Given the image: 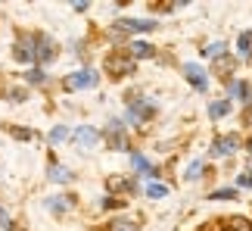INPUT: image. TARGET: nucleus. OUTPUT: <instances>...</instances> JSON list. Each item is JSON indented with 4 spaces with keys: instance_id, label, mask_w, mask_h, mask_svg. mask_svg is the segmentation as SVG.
<instances>
[{
    "instance_id": "nucleus-1",
    "label": "nucleus",
    "mask_w": 252,
    "mask_h": 231,
    "mask_svg": "<svg viewBox=\"0 0 252 231\" xmlns=\"http://www.w3.org/2000/svg\"><path fill=\"white\" fill-rule=\"evenodd\" d=\"M96 81H100V75L94 69H81V72H72L69 78H65V88L69 91H84V88H94Z\"/></svg>"
},
{
    "instance_id": "nucleus-2",
    "label": "nucleus",
    "mask_w": 252,
    "mask_h": 231,
    "mask_svg": "<svg viewBox=\"0 0 252 231\" xmlns=\"http://www.w3.org/2000/svg\"><path fill=\"white\" fill-rule=\"evenodd\" d=\"M240 147V138L237 134H224V138H215L212 141V153H218V156H227V153H234Z\"/></svg>"
},
{
    "instance_id": "nucleus-3",
    "label": "nucleus",
    "mask_w": 252,
    "mask_h": 231,
    "mask_svg": "<svg viewBox=\"0 0 252 231\" xmlns=\"http://www.w3.org/2000/svg\"><path fill=\"white\" fill-rule=\"evenodd\" d=\"M119 32H153L156 22L153 19H122V22H115Z\"/></svg>"
},
{
    "instance_id": "nucleus-4",
    "label": "nucleus",
    "mask_w": 252,
    "mask_h": 231,
    "mask_svg": "<svg viewBox=\"0 0 252 231\" xmlns=\"http://www.w3.org/2000/svg\"><path fill=\"white\" fill-rule=\"evenodd\" d=\"M184 72H187V81L193 84V88H199V91H202V88H206V84H209V81H206V72H202L199 66H187V69H184Z\"/></svg>"
},
{
    "instance_id": "nucleus-5",
    "label": "nucleus",
    "mask_w": 252,
    "mask_h": 231,
    "mask_svg": "<svg viewBox=\"0 0 252 231\" xmlns=\"http://www.w3.org/2000/svg\"><path fill=\"white\" fill-rule=\"evenodd\" d=\"M34 56L47 63V60H53V56H56V50H53V44L47 41V38H37V53H34Z\"/></svg>"
},
{
    "instance_id": "nucleus-6",
    "label": "nucleus",
    "mask_w": 252,
    "mask_h": 231,
    "mask_svg": "<svg viewBox=\"0 0 252 231\" xmlns=\"http://www.w3.org/2000/svg\"><path fill=\"white\" fill-rule=\"evenodd\" d=\"M75 138H78L84 147H94V144L100 141V134H96L94 128H78V131H75Z\"/></svg>"
},
{
    "instance_id": "nucleus-7",
    "label": "nucleus",
    "mask_w": 252,
    "mask_h": 231,
    "mask_svg": "<svg viewBox=\"0 0 252 231\" xmlns=\"http://www.w3.org/2000/svg\"><path fill=\"white\" fill-rule=\"evenodd\" d=\"M109 72H122V75H131L134 72V63L131 60H115V56H112V60H109Z\"/></svg>"
},
{
    "instance_id": "nucleus-8",
    "label": "nucleus",
    "mask_w": 252,
    "mask_h": 231,
    "mask_svg": "<svg viewBox=\"0 0 252 231\" xmlns=\"http://www.w3.org/2000/svg\"><path fill=\"white\" fill-rule=\"evenodd\" d=\"M230 113V103L227 100H218V103H209V116L212 119H221V116Z\"/></svg>"
},
{
    "instance_id": "nucleus-9",
    "label": "nucleus",
    "mask_w": 252,
    "mask_h": 231,
    "mask_svg": "<svg viewBox=\"0 0 252 231\" xmlns=\"http://www.w3.org/2000/svg\"><path fill=\"white\" fill-rule=\"evenodd\" d=\"M134 169H137V172H143V175H156V169H153L150 166V162H147V156H140V153H134Z\"/></svg>"
},
{
    "instance_id": "nucleus-10",
    "label": "nucleus",
    "mask_w": 252,
    "mask_h": 231,
    "mask_svg": "<svg viewBox=\"0 0 252 231\" xmlns=\"http://www.w3.org/2000/svg\"><path fill=\"white\" fill-rule=\"evenodd\" d=\"M131 56H137V60H147V56H153V47L143 44V41H137V44H131Z\"/></svg>"
},
{
    "instance_id": "nucleus-11",
    "label": "nucleus",
    "mask_w": 252,
    "mask_h": 231,
    "mask_svg": "<svg viewBox=\"0 0 252 231\" xmlns=\"http://www.w3.org/2000/svg\"><path fill=\"white\" fill-rule=\"evenodd\" d=\"M234 94H237V97H243V103H252V88H249L246 81H237L234 84Z\"/></svg>"
},
{
    "instance_id": "nucleus-12",
    "label": "nucleus",
    "mask_w": 252,
    "mask_h": 231,
    "mask_svg": "<svg viewBox=\"0 0 252 231\" xmlns=\"http://www.w3.org/2000/svg\"><path fill=\"white\" fill-rule=\"evenodd\" d=\"M13 56L19 63H28V60H34V50H28L25 44H16V50H13Z\"/></svg>"
},
{
    "instance_id": "nucleus-13",
    "label": "nucleus",
    "mask_w": 252,
    "mask_h": 231,
    "mask_svg": "<svg viewBox=\"0 0 252 231\" xmlns=\"http://www.w3.org/2000/svg\"><path fill=\"white\" fill-rule=\"evenodd\" d=\"M237 47H240V53H243V56H249V53H252V50H249V47H252V32H243V35H240Z\"/></svg>"
},
{
    "instance_id": "nucleus-14",
    "label": "nucleus",
    "mask_w": 252,
    "mask_h": 231,
    "mask_svg": "<svg viewBox=\"0 0 252 231\" xmlns=\"http://www.w3.org/2000/svg\"><path fill=\"white\" fill-rule=\"evenodd\" d=\"M50 178H53V181H72V172L63 169V166H53V169H50Z\"/></svg>"
},
{
    "instance_id": "nucleus-15",
    "label": "nucleus",
    "mask_w": 252,
    "mask_h": 231,
    "mask_svg": "<svg viewBox=\"0 0 252 231\" xmlns=\"http://www.w3.org/2000/svg\"><path fill=\"white\" fill-rule=\"evenodd\" d=\"M147 194L159 200V197H165V194H168V188H165V185H150V188H147Z\"/></svg>"
},
{
    "instance_id": "nucleus-16",
    "label": "nucleus",
    "mask_w": 252,
    "mask_h": 231,
    "mask_svg": "<svg viewBox=\"0 0 252 231\" xmlns=\"http://www.w3.org/2000/svg\"><path fill=\"white\" fill-rule=\"evenodd\" d=\"M199 172H202V162H199V159H196V162H190V169H187V181H190V178L196 181V178H199Z\"/></svg>"
},
{
    "instance_id": "nucleus-17",
    "label": "nucleus",
    "mask_w": 252,
    "mask_h": 231,
    "mask_svg": "<svg viewBox=\"0 0 252 231\" xmlns=\"http://www.w3.org/2000/svg\"><path fill=\"white\" fill-rule=\"evenodd\" d=\"M112 231H137V222H128V219H122V222H115Z\"/></svg>"
},
{
    "instance_id": "nucleus-18",
    "label": "nucleus",
    "mask_w": 252,
    "mask_h": 231,
    "mask_svg": "<svg viewBox=\"0 0 252 231\" xmlns=\"http://www.w3.org/2000/svg\"><path fill=\"white\" fill-rule=\"evenodd\" d=\"M230 197H234V188H221L212 194V200H230Z\"/></svg>"
},
{
    "instance_id": "nucleus-19",
    "label": "nucleus",
    "mask_w": 252,
    "mask_h": 231,
    "mask_svg": "<svg viewBox=\"0 0 252 231\" xmlns=\"http://www.w3.org/2000/svg\"><path fill=\"white\" fill-rule=\"evenodd\" d=\"M25 78L32 81V84H41V81H44V69H32V72L25 75Z\"/></svg>"
},
{
    "instance_id": "nucleus-20",
    "label": "nucleus",
    "mask_w": 252,
    "mask_h": 231,
    "mask_svg": "<svg viewBox=\"0 0 252 231\" xmlns=\"http://www.w3.org/2000/svg\"><path fill=\"white\" fill-rule=\"evenodd\" d=\"M63 138H69V128H53V131H50V141H53V144L63 141Z\"/></svg>"
},
{
    "instance_id": "nucleus-21",
    "label": "nucleus",
    "mask_w": 252,
    "mask_h": 231,
    "mask_svg": "<svg viewBox=\"0 0 252 231\" xmlns=\"http://www.w3.org/2000/svg\"><path fill=\"white\" fill-rule=\"evenodd\" d=\"M56 200H63V197H56ZM69 200H72V197H65V206H72V203H69ZM47 206H50V209H53V213H63V203H47Z\"/></svg>"
},
{
    "instance_id": "nucleus-22",
    "label": "nucleus",
    "mask_w": 252,
    "mask_h": 231,
    "mask_svg": "<svg viewBox=\"0 0 252 231\" xmlns=\"http://www.w3.org/2000/svg\"><path fill=\"white\" fill-rule=\"evenodd\" d=\"M13 138H19V141H28V138H32V131H25V128H13Z\"/></svg>"
},
{
    "instance_id": "nucleus-23",
    "label": "nucleus",
    "mask_w": 252,
    "mask_h": 231,
    "mask_svg": "<svg viewBox=\"0 0 252 231\" xmlns=\"http://www.w3.org/2000/svg\"><path fill=\"white\" fill-rule=\"evenodd\" d=\"M221 50H224V44H221V41H218V44H212V47H209V50H206V56H218Z\"/></svg>"
},
{
    "instance_id": "nucleus-24",
    "label": "nucleus",
    "mask_w": 252,
    "mask_h": 231,
    "mask_svg": "<svg viewBox=\"0 0 252 231\" xmlns=\"http://www.w3.org/2000/svg\"><path fill=\"white\" fill-rule=\"evenodd\" d=\"M237 185H240V188H252V172H249V175H240Z\"/></svg>"
},
{
    "instance_id": "nucleus-25",
    "label": "nucleus",
    "mask_w": 252,
    "mask_h": 231,
    "mask_svg": "<svg viewBox=\"0 0 252 231\" xmlns=\"http://www.w3.org/2000/svg\"><path fill=\"white\" fill-rule=\"evenodd\" d=\"M0 228H13V225H9V216H6L3 206H0Z\"/></svg>"
},
{
    "instance_id": "nucleus-26",
    "label": "nucleus",
    "mask_w": 252,
    "mask_h": 231,
    "mask_svg": "<svg viewBox=\"0 0 252 231\" xmlns=\"http://www.w3.org/2000/svg\"><path fill=\"white\" fill-rule=\"evenodd\" d=\"M249 150H252V141H249Z\"/></svg>"
}]
</instances>
